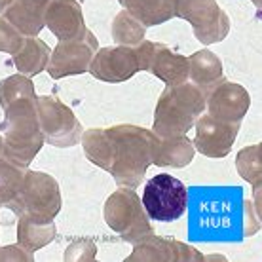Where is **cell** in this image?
Here are the masks:
<instances>
[{
	"label": "cell",
	"instance_id": "obj_2",
	"mask_svg": "<svg viewBox=\"0 0 262 262\" xmlns=\"http://www.w3.org/2000/svg\"><path fill=\"white\" fill-rule=\"evenodd\" d=\"M0 129L4 133L2 156L29 167L46 143L38 124L36 97L10 103L4 108V120L0 122Z\"/></svg>",
	"mask_w": 262,
	"mask_h": 262
},
{
	"label": "cell",
	"instance_id": "obj_5",
	"mask_svg": "<svg viewBox=\"0 0 262 262\" xmlns=\"http://www.w3.org/2000/svg\"><path fill=\"white\" fill-rule=\"evenodd\" d=\"M59 183L44 171L27 169L17 200L10 209L15 215H27L40 221H53L61 211Z\"/></svg>",
	"mask_w": 262,
	"mask_h": 262
},
{
	"label": "cell",
	"instance_id": "obj_14",
	"mask_svg": "<svg viewBox=\"0 0 262 262\" xmlns=\"http://www.w3.org/2000/svg\"><path fill=\"white\" fill-rule=\"evenodd\" d=\"M146 71L167 85H177L188 80V57L175 53L162 42H152L150 61Z\"/></svg>",
	"mask_w": 262,
	"mask_h": 262
},
{
	"label": "cell",
	"instance_id": "obj_32",
	"mask_svg": "<svg viewBox=\"0 0 262 262\" xmlns=\"http://www.w3.org/2000/svg\"><path fill=\"white\" fill-rule=\"evenodd\" d=\"M2 148H4V139L0 135V156H2Z\"/></svg>",
	"mask_w": 262,
	"mask_h": 262
},
{
	"label": "cell",
	"instance_id": "obj_16",
	"mask_svg": "<svg viewBox=\"0 0 262 262\" xmlns=\"http://www.w3.org/2000/svg\"><path fill=\"white\" fill-rule=\"evenodd\" d=\"M50 55H52V50L44 40L36 38V36H27L19 50L12 55V61L21 74L31 78V76H36L42 71H46Z\"/></svg>",
	"mask_w": 262,
	"mask_h": 262
},
{
	"label": "cell",
	"instance_id": "obj_26",
	"mask_svg": "<svg viewBox=\"0 0 262 262\" xmlns=\"http://www.w3.org/2000/svg\"><path fill=\"white\" fill-rule=\"evenodd\" d=\"M260 152L262 146L255 144V146H247L237 154L236 167L247 183L255 184V188L258 190L260 184V175H262V162H260Z\"/></svg>",
	"mask_w": 262,
	"mask_h": 262
},
{
	"label": "cell",
	"instance_id": "obj_28",
	"mask_svg": "<svg viewBox=\"0 0 262 262\" xmlns=\"http://www.w3.org/2000/svg\"><path fill=\"white\" fill-rule=\"evenodd\" d=\"M67 260H92L95 258V243L90 239H78L67 249Z\"/></svg>",
	"mask_w": 262,
	"mask_h": 262
},
{
	"label": "cell",
	"instance_id": "obj_19",
	"mask_svg": "<svg viewBox=\"0 0 262 262\" xmlns=\"http://www.w3.org/2000/svg\"><path fill=\"white\" fill-rule=\"evenodd\" d=\"M57 236L53 221H40L27 215H17V243L29 251H38L52 243Z\"/></svg>",
	"mask_w": 262,
	"mask_h": 262
},
{
	"label": "cell",
	"instance_id": "obj_27",
	"mask_svg": "<svg viewBox=\"0 0 262 262\" xmlns=\"http://www.w3.org/2000/svg\"><path fill=\"white\" fill-rule=\"evenodd\" d=\"M23 40V34L4 15H0V52L13 55L21 48Z\"/></svg>",
	"mask_w": 262,
	"mask_h": 262
},
{
	"label": "cell",
	"instance_id": "obj_8",
	"mask_svg": "<svg viewBox=\"0 0 262 262\" xmlns=\"http://www.w3.org/2000/svg\"><path fill=\"white\" fill-rule=\"evenodd\" d=\"M36 112L44 141L55 148H71L80 143L82 125L76 114L55 95H36Z\"/></svg>",
	"mask_w": 262,
	"mask_h": 262
},
{
	"label": "cell",
	"instance_id": "obj_20",
	"mask_svg": "<svg viewBox=\"0 0 262 262\" xmlns=\"http://www.w3.org/2000/svg\"><path fill=\"white\" fill-rule=\"evenodd\" d=\"M82 148L85 158L101 169L111 171L114 162V143H112L108 131L103 127H92L82 131Z\"/></svg>",
	"mask_w": 262,
	"mask_h": 262
},
{
	"label": "cell",
	"instance_id": "obj_6",
	"mask_svg": "<svg viewBox=\"0 0 262 262\" xmlns=\"http://www.w3.org/2000/svg\"><path fill=\"white\" fill-rule=\"evenodd\" d=\"M144 211L150 221L156 223H173L184 215L188 205V188L183 181L173 175L160 173L144 184L141 198Z\"/></svg>",
	"mask_w": 262,
	"mask_h": 262
},
{
	"label": "cell",
	"instance_id": "obj_22",
	"mask_svg": "<svg viewBox=\"0 0 262 262\" xmlns=\"http://www.w3.org/2000/svg\"><path fill=\"white\" fill-rule=\"evenodd\" d=\"M27 167L0 156V207H12L23 186Z\"/></svg>",
	"mask_w": 262,
	"mask_h": 262
},
{
	"label": "cell",
	"instance_id": "obj_25",
	"mask_svg": "<svg viewBox=\"0 0 262 262\" xmlns=\"http://www.w3.org/2000/svg\"><path fill=\"white\" fill-rule=\"evenodd\" d=\"M36 97L34 93V84L25 74H12L0 82V106L6 108L10 103L19 101V99H33Z\"/></svg>",
	"mask_w": 262,
	"mask_h": 262
},
{
	"label": "cell",
	"instance_id": "obj_13",
	"mask_svg": "<svg viewBox=\"0 0 262 262\" xmlns=\"http://www.w3.org/2000/svg\"><path fill=\"white\" fill-rule=\"evenodd\" d=\"M44 23L59 40L74 38L85 29L82 6L76 0H46Z\"/></svg>",
	"mask_w": 262,
	"mask_h": 262
},
{
	"label": "cell",
	"instance_id": "obj_23",
	"mask_svg": "<svg viewBox=\"0 0 262 262\" xmlns=\"http://www.w3.org/2000/svg\"><path fill=\"white\" fill-rule=\"evenodd\" d=\"M127 260L171 262L173 260V242L156 236V234H150V236L141 239V242L133 243V253L127 256Z\"/></svg>",
	"mask_w": 262,
	"mask_h": 262
},
{
	"label": "cell",
	"instance_id": "obj_29",
	"mask_svg": "<svg viewBox=\"0 0 262 262\" xmlns=\"http://www.w3.org/2000/svg\"><path fill=\"white\" fill-rule=\"evenodd\" d=\"M173 242V260L177 262H200L203 260V255L202 253H198L194 247L190 245H186V243H181V242H175V239H171Z\"/></svg>",
	"mask_w": 262,
	"mask_h": 262
},
{
	"label": "cell",
	"instance_id": "obj_9",
	"mask_svg": "<svg viewBox=\"0 0 262 262\" xmlns=\"http://www.w3.org/2000/svg\"><path fill=\"white\" fill-rule=\"evenodd\" d=\"M99 50L95 34L85 27L84 31L74 38L59 40V44L53 48L50 55L46 71L53 80L84 74L90 69L93 55Z\"/></svg>",
	"mask_w": 262,
	"mask_h": 262
},
{
	"label": "cell",
	"instance_id": "obj_12",
	"mask_svg": "<svg viewBox=\"0 0 262 262\" xmlns=\"http://www.w3.org/2000/svg\"><path fill=\"white\" fill-rule=\"evenodd\" d=\"M88 72L108 84H122L139 72L135 50L129 46H108L95 52Z\"/></svg>",
	"mask_w": 262,
	"mask_h": 262
},
{
	"label": "cell",
	"instance_id": "obj_18",
	"mask_svg": "<svg viewBox=\"0 0 262 262\" xmlns=\"http://www.w3.org/2000/svg\"><path fill=\"white\" fill-rule=\"evenodd\" d=\"M188 78L192 80V84L207 92L209 88H213L224 78L221 57L209 50H200L192 53L188 59Z\"/></svg>",
	"mask_w": 262,
	"mask_h": 262
},
{
	"label": "cell",
	"instance_id": "obj_11",
	"mask_svg": "<svg viewBox=\"0 0 262 262\" xmlns=\"http://www.w3.org/2000/svg\"><path fill=\"white\" fill-rule=\"evenodd\" d=\"M205 106L213 118L242 124L251 106V95L242 84L223 78L205 92Z\"/></svg>",
	"mask_w": 262,
	"mask_h": 262
},
{
	"label": "cell",
	"instance_id": "obj_31",
	"mask_svg": "<svg viewBox=\"0 0 262 262\" xmlns=\"http://www.w3.org/2000/svg\"><path fill=\"white\" fill-rule=\"evenodd\" d=\"M10 2H12V0H0V13L6 10V6L10 4Z\"/></svg>",
	"mask_w": 262,
	"mask_h": 262
},
{
	"label": "cell",
	"instance_id": "obj_33",
	"mask_svg": "<svg viewBox=\"0 0 262 262\" xmlns=\"http://www.w3.org/2000/svg\"><path fill=\"white\" fill-rule=\"evenodd\" d=\"M253 2H255V6H256V8H260V0H253Z\"/></svg>",
	"mask_w": 262,
	"mask_h": 262
},
{
	"label": "cell",
	"instance_id": "obj_4",
	"mask_svg": "<svg viewBox=\"0 0 262 262\" xmlns=\"http://www.w3.org/2000/svg\"><path fill=\"white\" fill-rule=\"evenodd\" d=\"M103 215L108 228L116 236H120L122 242L137 243L154 234L150 219L146 215L135 188L120 186V190L108 196Z\"/></svg>",
	"mask_w": 262,
	"mask_h": 262
},
{
	"label": "cell",
	"instance_id": "obj_17",
	"mask_svg": "<svg viewBox=\"0 0 262 262\" xmlns=\"http://www.w3.org/2000/svg\"><path fill=\"white\" fill-rule=\"evenodd\" d=\"M194 154H196L194 143L186 135L162 137L156 146L152 164L158 167H186L192 164Z\"/></svg>",
	"mask_w": 262,
	"mask_h": 262
},
{
	"label": "cell",
	"instance_id": "obj_1",
	"mask_svg": "<svg viewBox=\"0 0 262 262\" xmlns=\"http://www.w3.org/2000/svg\"><path fill=\"white\" fill-rule=\"evenodd\" d=\"M106 131L114 143V162L108 173L118 186L137 188L154 162L160 137L154 131L131 124L112 125Z\"/></svg>",
	"mask_w": 262,
	"mask_h": 262
},
{
	"label": "cell",
	"instance_id": "obj_15",
	"mask_svg": "<svg viewBox=\"0 0 262 262\" xmlns=\"http://www.w3.org/2000/svg\"><path fill=\"white\" fill-rule=\"evenodd\" d=\"M44 12H46V0H12L2 15L23 36H38L46 27Z\"/></svg>",
	"mask_w": 262,
	"mask_h": 262
},
{
	"label": "cell",
	"instance_id": "obj_7",
	"mask_svg": "<svg viewBox=\"0 0 262 262\" xmlns=\"http://www.w3.org/2000/svg\"><path fill=\"white\" fill-rule=\"evenodd\" d=\"M173 17L188 21L205 46L223 42L230 33V17L216 0H173Z\"/></svg>",
	"mask_w": 262,
	"mask_h": 262
},
{
	"label": "cell",
	"instance_id": "obj_30",
	"mask_svg": "<svg viewBox=\"0 0 262 262\" xmlns=\"http://www.w3.org/2000/svg\"><path fill=\"white\" fill-rule=\"evenodd\" d=\"M0 260H25V262H33L34 255L33 251L21 247L19 243L17 245H6V247H0Z\"/></svg>",
	"mask_w": 262,
	"mask_h": 262
},
{
	"label": "cell",
	"instance_id": "obj_3",
	"mask_svg": "<svg viewBox=\"0 0 262 262\" xmlns=\"http://www.w3.org/2000/svg\"><path fill=\"white\" fill-rule=\"evenodd\" d=\"M205 112V92L188 80L177 85H167L158 99L152 129L158 137L186 135L194 127L200 114Z\"/></svg>",
	"mask_w": 262,
	"mask_h": 262
},
{
	"label": "cell",
	"instance_id": "obj_10",
	"mask_svg": "<svg viewBox=\"0 0 262 262\" xmlns=\"http://www.w3.org/2000/svg\"><path fill=\"white\" fill-rule=\"evenodd\" d=\"M237 122H221L213 118L211 114H200L194 122L196 137H194V148L202 152L207 158H226L236 143V137L239 133Z\"/></svg>",
	"mask_w": 262,
	"mask_h": 262
},
{
	"label": "cell",
	"instance_id": "obj_21",
	"mask_svg": "<svg viewBox=\"0 0 262 262\" xmlns=\"http://www.w3.org/2000/svg\"><path fill=\"white\" fill-rule=\"evenodd\" d=\"M144 27L162 25L173 17V0H118Z\"/></svg>",
	"mask_w": 262,
	"mask_h": 262
},
{
	"label": "cell",
	"instance_id": "obj_24",
	"mask_svg": "<svg viewBox=\"0 0 262 262\" xmlns=\"http://www.w3.org/2000/svg\"><path fill=\"white\" fill-rule=\"evenodd\" d=\"M146 36V27L139 19H135L127 10L116 13L112 21V38L120 46L135 48L139 42H143Z\"/></svg>",
	"mask_w": 262,
	"mask_h": 262
}]
</instances>
